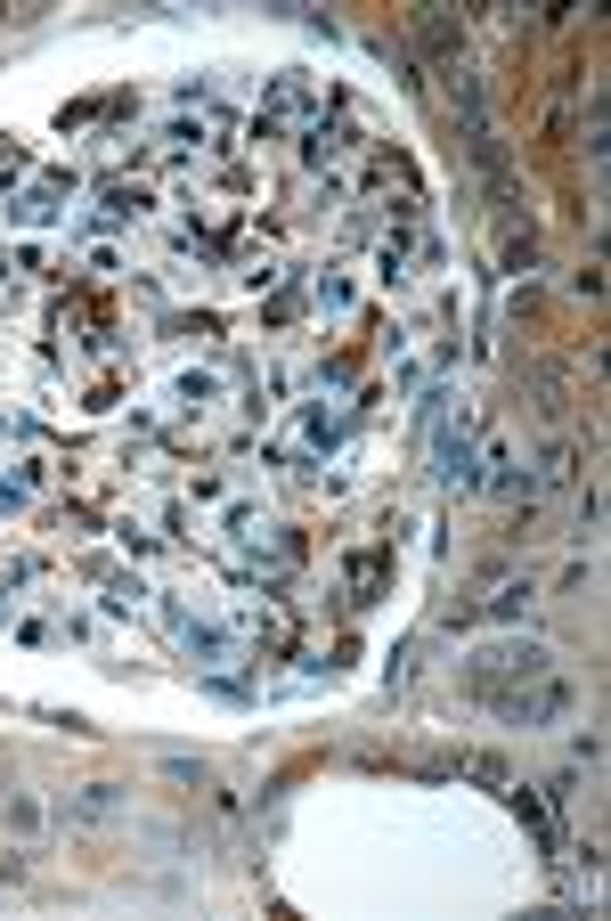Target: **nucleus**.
Here are the masks:
<instances>
[{"label": "nucleus", "mask_w": 611, "mask_h": 921, "mask_svg": "<svg viewBox=\"0 0 611 921\" xmlns=\"http://www.w3.org/2000/svg\"><path fill=\"white\" fill-rule=\"evenodd\" d=\"M546 677V653L538 644H481V653L465 661V694L473 702H505V694H522V685H538Z\"/></svg>", "instance_id": "1"}, {"label": "nucleus", "mask_w": 611, "mask_h": 921, "mask_svg": "<svg viewBox=\"0 0 611 921\" xmlns=\"http://www.w3.org/2000/svg\"><path fill=\"white\" fill-rule=\"evenodd\" d=\"M432 261H440L432 228H392V237H384V269H392V278H425Z\"/></svg>", "instance_id": "2"}, {"label": "nucleus", "mask_w": 611, "mask_h": 921, "mask_svg": "<svg viewBox=\"0 0 611 921\" xmlns=\"http://www.w3.org/2000/svg\"><path fill=\"white\" fill-rule=\"evenodd\" d=\"M440 481H457V490H481V465H473V425H449V432H440Z\"/></svg>", "instance_id": "3"}, {"label": "nucleus", "mask_w": 611, "mask_h": 921, "mask_svg": "<svg viewBox=\"0 0 611 921\" xmlns=\"http://www.w3.org/2000/svg\"><path fill=\"white\" fill-rule=\"evenodd\" d=\"M293 115H310V82L302 74H278V90H269V107H261V139L278 131V122H293Z\"/></svg>", "instance_id": "4"}, {"label": "nucleus", "mask_w": 611, "mask_h": 921, "mask_svg": "<svg viewBox=\"0 0 611 921\" xmlns=\"http://www.w3.org/2000/svg\"><path fill=\"white\" fill-rule=\"evenodd\" d=\"M66 815H74V824H107V815H122V791L115 783H82L74 800H66Z\"/></svg>", "instance_id": "5"}, {"label": "nucleus", "mask_w": 611, "mask_h": 921, "mask_svg": "<svg viewBox=\"0 0 611 921\" xmlns=\"http://www.w3.org/2000/svg\"><path fill=\"white\" fill-rule=\"evenodd\" d=\"M57 196H66V180H41V188H25V196H17V228H41V221H57V213H66Z\"/></svg>", "instance_id": "6"}, {"label": "nucleus", "mask_w": 611, "mask_h": 921, "mask_svg": "<svg viewBox=\"0 0 611 921\" xmlns=\"http://www.w3.org/2000/svg\"><path fill=\"white\" fill-rule=\"evenodd\" d=\"M497 254H505V269H530V261H538V237H530V221H522V228L505 221V228H497Z\"/></svg>", "instance_id": "7"}, {"label": "nucleus", "mask_w": 611, "mask_h": 921, "mask_svg": "<svg viewBox=\"0 0 611 921\" xmlns=\"http://www.w3.org/2000/svg\"><path fill=\"white\" fill-rule=\"evenodd\" d=\"M302 156H310V172H326V163H343V156H351V131H326V122H319Z\"/></svg>", "instance_id": "8"}, {"label": "nucleus", "mask_w": 611, "mask_h": 921, "mask_svg": "<svg viewBox=\"0 0 611 921\" xmlns=\"http://www.w3.org/2000/svg\"><path fill=\"white\" fill-rule=\"evenodd\" d=\"M213 392H221L213 375H180V384H172V400H180V408H213Z\"/></svg>", "instance_id": "9"}, {"label": "nucleus", "mask_w": 611, "mask_h": 921, "mask_svg": "<svg viewBox=\"0 0 611 921\" xmlns=\"http://www.w3.org/2000/svg\"><path fill=\"white\" fill-rule=\"evenodd\" d=\"M98 588H107V603H139V596H147L131 571H98Z\"/></svg>", "instance_id": "10"}, {"label": "nucleus", "mask_w": 611, "mask_h": 921, "mask_svg": "<svg viewBox=\"0 0 611 921\" xmlns=\"http://www.w3.org/2000/svg\"><path fill=\"white\" fill-rule=\"evenodd\" d=\"M538 473H546V481H571V473H579V457H571V449H562V441H555V449H546V457H538Z\"/></svg>", "instance_id": "11"}, {"label": "nucleus", "mask_w": 611, "mask_h": 921, "mask_svg": "<svg viewBox=\"0 0 611 921\" xmlns=\"http://www.w3.org/2000/svg\"><path fill=\"white\" fill-rule=\"evenodd\" d=\"M25 172V148H0V180H17Z\"/></svg>", "instance_id": "12"}]
</instances>
